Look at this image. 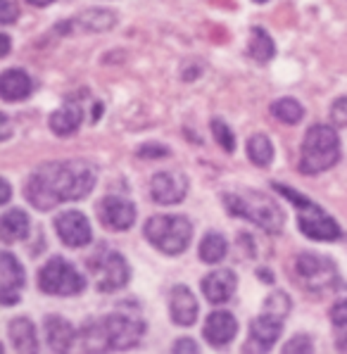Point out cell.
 Listing matches in <instances>:
<instances>
[{
    "label": "cell",
    "mask_w": 347,
    "mask_h": 354,
    "mask_svg": "<svg viewBox=\"0 0 347 354\" xmlns=\"http://www.w3.org/2000/svg\"><path fill=\"white\" fill-rule=\"evenodd\" d=\"M97 181V167L88 160L46 162L29 176L24 195L39 212H50L57 205L88 198Z\"/></svg>",
    "instance_id": "1"
},
{
    "label": "cell",
    "mask_w": 347,
    "mask_h": 354,
    "mask_svg": "<svg viewBox=\"0 0 347 354\" xmlns=\"http://www.w3.org/2000/svg\"><path fill=\"white\" fill-rule=\"evenodd\" d=\"M145 335V319L135 302H119L115 312L100 319H88L79 330L81 350L112 352L131 350Z\"/></svg>",
    "instance_id": "2"
},
{
    "label": "cell",
    "mask_w": 347,
    "mask_h": 354,
    "mask_svg": "<svg viewBox=\"0 0 347 354\" xmlns=\"http://www.w3.org/2000/svg\"><path fill=\"white\" fill-rule=\"evenodd\" d=\"M224 205L229 214L250 221L271 236H279L285 226V212L271 195L262 193V190H233V193L224 195Z\"/></svg>",
    "instance_id": "3"
},
{
    "label": "cell",
    "mask_w": 347,
    "mask_h": 354,
    "mask_svg": "<svg viewBox=\"0 0 347 354\" xmlns=\"http://www.w3.org/2000/svg\"><path fill=\"white\" fill-rule=\"evenodd\" d=\"M274 188L297 207V224H300V231L305 233L309 241L330 243V241H340V238H343V228L338 226V221H335L328 212H323L321 205L309 200L307 195L297 193L295 188L283 186V183H274Z\"/></svg>",
    "instance_id": "4"
},
{
    "label": "cell",
    "mask_w": 347,
    "mask_h": 354,
    "mask_svg": "<svg viewBox=\"0 0 347 354\" xmlns=\"http://www.w3.org/2000/svg\"><path fill=\"white\" fill-rule=\"evenodd\" d=\"M340 160V136L333 127L326 124H314L309 127L302 140V157H300V171L307 176L328 171Z\"/></svg>",
    "instance_id": "5"
},
{
    "label": "cell",
    "mask_w": 347,
    "mask_h": 354,
    "mask_svg": "<svg viewBox=\"0 0 347 354\" xmlns=\"http://www.w3.org/2000/svg\"><path fill=\"white\" fill-rule=\"evenodd\" d=\"M143 236L162 254H183L193 241V224L183 214H157L150 216L143 226Z\"/></svg>",
    "instance_id": "6"
},
{
    "label": "cell",
    "mask_w": 347,
    "mask_h": 354,
    "mask_svg": "<svg viewBox=\"0 0 347 354\" xmlns=\"http://www.w3.org/2000/svg\"><path fill=\"white\" fill-rule=\"evenodd\" d=\"M88 271L95 281V288L100 292H115L122 290L124 286L131 279V269L129 261L122 252L110 248H97L95 254L88 259Z\"/></svg>",
    "instance_id": "7"
},
{
    "label": "cell",
    "mask_w": 347,
    "mask_h": 354,
    "mask_svg": "<svg viewBox=\"0 0 347 354\" xmlns=\"http://www.w3.org/2000/svg\"><path fill=\"white\" fill-rule=\"evenodd\" d=\"M39 288L46 295L55 297H74L81 295L86 288V279L77 271V266L64 257H53L41 266Z\"/></svg>",
    "instance_id": "8"
},
{
    "label": "cell",
    "mask_w": 347,
    "mask_h": 354,
    "mask_svg": "<svg viewBox=\"0 0 347 354\" xmlns=\"http://www.w3.org/2000/svg\"><path fill=\"white\" fill-rule=\"evenodd\" d=\"M295 276L302 283V288L312 292H321L328 288L338 286V269L335 261L323 257V254L302 252L295 259Z\"/></svg>",
    "instance_id": "9"
},
{
    "label": "cell",
    "mask_w": 347,
    "mask_h": 354,
    "mask_svg": "<svg viewBox=\"0 0 347 354\" xmlns=\"http://www.w3.org/2000/svg\"><path fill=\"white\" fill-rule=\"evenodd\" d=\"M191 181L183 171L174 169V171H157L150 178V198L157 205H178L186 200Z\"/></svg>",
    "instance_id": "10"
},
{
    "label": "cell",
    "mask_w": 347,
    "mask_h": 354,
    "mask_svg": "<svg viewBox=\"0 0 347 354\" xmlns=\"http://www.w3.org/2000/svg\"><path fill=\"white\" fill-rule=\"evenodd\" d=\"M97 219L107 231H129L135 221V205L124 195H107L97 205Z\"/></svg>",
    "instance_id": "11"
},
{
    "label": "cell",
    "mask_w": 347,
    "mask_h": 354,
    "mask_svg": "<svg viewBox=\"0 0 347 354\" xmlns=\"http://www.w3.org/2000/svg\"><path fill=\"white\" fill-rule=\"evenodd\" d=\"M55 231L59 241L74 250L86 248V245H91V241H93V228H91L88 216L77 209L62 212L55 219Z\"/></svg>",
    "instance_id": "12"
},
{
    "label": "cell",
    "mask_w": 347,
    "mask_h": 354,
    "mask_svg": "<svg viewBox=\"0 0 347 354\" xmlns=\"http://www.w3.org/2000/svg\"><path fill=\"white\" fill-rule=\"evenodd\" d=\"M24 269H21L19 259L12 252L0 254V302L5 307H15L21 297V288H24Z\"/></svg>",
    "instance_id": "13"
},
{
    "label": "cell",
    "mask_w": 347,
    "mask_h": 354,
    "mask_svg": "<svg viewBox=\"0 0 347 354\" xmlns=\"http://www.w3.org/2000/svg\"><path fill=\"white\" fill-rule=\"evenodd\" d=\"M283 321L271 314H259L250 324V342L243 350L245 352H269L274 342H279L281 333H283Z\"/></svg>",
    "instance_id": "14"
},
{
    "label": "cell",
    "mask_w": 347,
    "mask_h": 354,
    "mask_svg": "<svg viewBox=\"0 0 347 354\" xmlns=\"http://www.w3.org/2000/svg\"><path fill=\"white\" fill-rule=\"evenodd\" d=\"M43 333H46V342L53 352H69L79 340V330L72 326V321L59 314H48L43 321Z\"/></svg>",
    "instance_id": "15"
},
{
    "label": "cell",
    "mask_w": 347,
    "mask_h": 354,
    "mask_svg": "<svg viewBox=\"0 0 347 354\" xmlns=\"http://www.w3.org/2000/svg\"><path fill=\"white\" fill-rule=\"evenodd\" d=\"M238 288V276L231 269H216L203 279V295L212 304H224L233 297Z\"/></svg>",
    "instance_id": "16"
},
{
    "label": "cell",
    "mask_w": 347,
    "mask_h": 354,
    "mask_svg": "<svg viewBox=\"0 0 347 354\" xmlns=\"http://www.w3.org/2000/svg\"><path fill=\"white\" fill-rule=\"evenodd\" d=\"M169 314L176 326H193L198 319V299L186 286H174L169 295Z\"/></svg>",
    "instance_id": "17"
},
{
    "label": "cell",
    "mask_w": 347,
    "mask_h": 354,
    "mask_svg": "<svg viewBox=\"0 0 347 354\" xmlns=\"http://www.w3.org/2000/svg\"><path fill=\"white\" fill-rule=\"evenodd\" d=\"M205 337H207L209 345L214 347H226L238 333V321L229 312H214L209 314L205 321Z\"/></svg>",
    "instance_id": "18"
},
{
    "label": "cell",
    "mask_w": 347,
    "mask_h": 354,
    "mask_svg": "<svg viewBox=\"0 0 347 354\" xmlns=\"http://www.w3.org/2000/svg\"><path fill=\"white\" fill-rule=\"evenodd\" d=\"M31 76L24 72V69L15 67V69H5L3 76H0V95L8 102H17V100H26L31 95Z\"/></svg>",
    "instance_id": "19"
},
{
    "label": "cell",
    "mask_w": 347,
    "mask_h": 354,
    "mask_svg": "<svg viewBox=\"0 0 347 354\" xmlns=\"http://www.w3.org/2000/svg\"><path fill=\"white\" fill-rule=\"evenodd\" d=\"M8 335L17 352H26V354L39 352V335H36V326L31 324V319L26 317L12 319L8 326Z\"/></svg>",
    "instance_id": "20"
},
{
    "label": "cell",
    "mask_w": 347,
    "mask_h": 354,
    "mask_svg": "<svg viewBox=\"0 0 347 354\" xmlns=\"http://www.w3.org/2000/svg\"><path fill=\"white\" fill-rule=\"evenodd\" d=\"M81 119H84V112H81L79 105H74L72 100L64 102L59 110H55L50 114V129L55 136H62V138H67V136H72L74 131L81 127Z\"/></svg>",
    "instance_id": "21"
},
{
    "label": "cell",
    "mask_w": 347,
    "mask_h": 354,
    "mask_svg": "<svg viewBox=\"0 0 347 354\" xmlns=\"http://www.w3.org/2000/svg\"><path fill=\"white\" fill-rule=\"evenodd\" d=\"M117 26V15L112 10L105 8H95V10H86L79 17L72 19V29H81V31H110Z\"/></svg>",
    "instance_id": "22"
},
{
    "label": "cell",
    "mask_w": 347,
    "mask_h": 354,
    "mask_svg": "<svg viewBox=\"0 0 347 354\" xmlns=\"http://www.w3.org/2000/svg\"><path fill=\"white\" fill-rule=\"evenodd\" d=\"M29 214L24 209H8L0 219V236L5 243H19L29 236Z\"/></svg>",
    "instance_id": "23"
},
{
    "label": "cell",
    "mask_w": 347,
    "mask_h": 354,
    "mask_svg": "<svg viewBox=\"0 0 347 354\" xmlns=\"http://www.w3.org/2000/svg\"><path fill=\"white\" fill-rule=\"evenodd\" d=\"M330 324L335 333V347L340 352H347V286L340 288L333 307H330Z\"/></svg>",
    "instance_id": "24"
},
{
    "label": "cell",
    "mask_w": 347,
    "mask_h": 354,
    "mask_svg": "<svg viewBox=\"0 0 347 354\" xmlns=\"http://www.w3.org/2000/svg\"><path fill=\"white\" fill-rule=\"evenodd\" d=\"M247 55H250L257 64H267L276 55V43L269 36L267 29L262 26H252L250 31V46H247Z\"/></svg>",
    "instance_id": "25"
},
{
    "label": "cell",
    "mask_w": 347,
    "mask_h": 354,
    "mask_svg": "<svg viewBox=\"0 0 347 354\" xmlns=\"http://www.w3.org/2000/svg\"><path fill=\"white\" fill-rule=\"evenodd\" d=\"M198 252L205 264H219V261L226 257V252H229V243H226V238L221 236V233L209 231L207 236L203 238V243H200Z\"/></svg>",
    "instance_id": "26"
},
{
    "label": "cell",
    "mask_w": 347,
    "mask_h": 354,
    "mask_svg": "<svg viewBox=\"0 0 347 354\" xmlns=\"http://www.w3.org/2000/svg\"><path fill=\"white\" fill-rule=\"evenodd\" d=\"M247 157L254 167H269L274 162V143L264 133H254L247 140Z\"/></svg>",
    "instance_id": "27"
},
{
    "label": "cell",
    "mask_w": 347,
    "mask_h": 354,
    "mask_svg": "<svg viewBox=\"0 0 347 354\" xmlns=\"http://www.w3.org/2000/svg\"><path fill=\"white\" fill-rule=\"evenodd\" d=\"M271 114L279 119L281 124H288V127H295V124L302 122L305 117V107L295 100V97H281L271 105Z\"/></svg>",
    "instance_id": "28"
},
{
    "label": "cell",
    "mask_w": 347,
    "mask_h": 354,
    "mask_svg": "<svg viewBox=\"0 0 347 354\" xmlns=\"http://www.w3.org/2000/svg\"><path fill=\"white\" fill-rule=\"evenodd\" d=\"M292 304H290V297L285 295L283 290H274L271 295L264 299V314H271V317H279V319H285L290 314Z\"/></svg>",
    "instance_id": "29"
},
{
    "label": "cell",
    "mask_w": 347,
    "mask_h": 354,
    "mask_svg": "<svg viewBox=\"0 0 347 354\" xmlns=\"http://www.w3.org/2000/svg\"><path fill=\"white\" fill-rule=\"evenodd\" d=\"M209 127H212V136L216 143H219V148L231 155V152L236 150V136H233V131L229 129V124H224L221 119H212Z\"/></svg>",
    "instance_id": "30"
},
{
    "label": "cell",
    "mask_w": 347,
    "mask_h": 354,
    "mask_svg": "<svg viewBox=\"0 0 347 354\" xmlns=\"http://www.w3.org/2000/svg\"><path fill=\"white\" fill-rule=\"evenodd\" d=\"M283 352L285 354H312L314 352V345H312V337L309 335H292L288 342L283 345Z\"/></svg>",
    "instance_id": "31"
},
{
    "label": "cell",
    "mask_w": 347,
    "mask_h": 354,
    "mask_svg": "<svg viewBox=\"0 0 347 354\" xmlns=\"http://www.w3.org/2000/svg\"><path fill=\"white\" fill-rule=\"evenodd\" d=\"M169 152L171 150L162 143H145V145H140L135 155H138L140 160H162V157H169Z\"/></svg>",
    "instance_id": "32"
},
{
    "label": "cell",
    "mask_w": 347,
    "mask_h": 354,
    "mask_svg": "<svg viewBox=\"0 0 347 354\" xmlns=\"http://www.w3.org/2000/svg\"><path fill=\"white\" fill-rule=\"evenodd\" d=\"M330 122H333L335 127H340V129L347 127V95L338 97V100L330 105Z\"/></svg>",
    "instance_id": "33"
},
{
    "label": "cell",
    "mask_w": 347,
    "mask_h": 354,
    "mask_svg": "<svg viewBox=\"0 0 347 354\" xmlns=\"http://www.w3.org/2000/svg\"><path fill=\"white\" fill-rule=\"evenodd\" d=\"M171 352H176V354H188V352H193V354H198V352H200V347L195 345V340H191V337H178L176 345L171 347Z\"/></svg>",
    "instance_id": "34"
},
{
    "label": "cell",
    "mask_w": 347,
    "mask_h": 354,
    "mask_svg": "<svg viewBox=\"0 0 347 354\" xmlns=\"http://www.w3.org/2000/svg\"><path fill=\"white\" fill-rule=\"evenodd\" d=\"M19 17V10H17V5L12 3V0H3V24H12L15 19Z\"/></svg>",
    "instance_id": "35"
},
{
    "label": "cell",
    "mask_w": 347,
    "mask_h": 354,
    "mask_svg": "<svg viewBox=\"0 0 347 354\" xmlns=\"http://www.w3.org/2000/svg\"><path fill=\"white\" fill-rule=\"evenodd\" d=\"M10 195H12V188H10V181H3V198H0V203L8 205V203H10Z\"/></svg>",
    "instance_id": "36"
},
{
    "label": "cell",
    "mask_w": 347,
    "mask_h": 354,
    "mask_svg": "<svg viewBox=\"0 0 347 354\" xmlns=\"http://www.w3.org/2000/svg\"><path fill=\"white\" fill-rule=\"evenodd\" d=\"M100 117H102V102H95L93 105V114H91V122H100Z\"/></svg>",
    "instance_id": "37"
},
{
    "label": "cell",
    "mask_w": 347,
    "mask_h": 354,
    "mask_svg": "<svg viewBox=\"0 0 347 354\" xmlns=\"http://www.w3.org/2000/svg\"><path fill=\"white\" fill-rule=\"evenodd\" d=\"M0 41H3V57H8L10 55V36L3 34L0 36Z\"/></svg>",
    "instance_id": "38"
},
{
    "label": "cell",
    "mask_w": 347,
    "mask_h": 354,
    "mask_svg": "<svg viewBox=\"0 0 347 354\" xmlns=\"http://www.w3.org/2000/svg\"><path fill=\"white\" fill-rule=\"evenodd\" d=\"M29 5H34V8H48V5H53L55 0H26Z\"/></svg>",
    "instance_id": "39"
},
{
    "label": "cell",
    "mask_w": 347,
    "mask_h": 354,
    "mask_svg": "<svg viewBox=\"0 0 347 354\" xmlns=\"http://www.w3.org/2000/svg\"><path fill=\"white\" fill-rule=\"evenodd\" d=\"M257 276H259V279H267L269 283H274V276H271L269 271H264V269H259V271H257Z\"/></svg>",
    "instance_id": "40"
},
{
    "label": "cell",
    "mask_w": 347,
    "mask_h": 354,
    "mask_svg": "<svg viewBox=\"0 0 347 354\" xmlns=\"http://www.w3.org/2000/svg\"><path fill=\"white\" fill-rule=\"evenodd\" d=\"M252 3H257V5H264V3H269V0H252Z\"/></svg>",
    "instance_id": "41"
}]
</instances>
